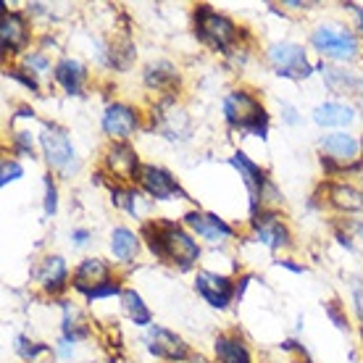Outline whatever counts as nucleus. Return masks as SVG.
Masks as SVG:
<instances>
[{
  "label": "nucleus",
  "mask_w": 363,
  "mask_h": 363,
  "mask_svg": "<svg viewBox=\"0 0 363 363\" xmlns=\"http://www.w3.org/2000/svg\"><path fill=\"white\" fill-rule=\"evenodd\" d=\"M140 237L155 261L177 266L179 272L195 269L203 255V247L184 224H177L172 218H145L140 227Z\"/></svg>",
  "instance_id": "1"
},
{
  "label": "nucleus",
  "mask_w": 363,
  "mask_h": 363,
  "mask_svg": "<svg viewBox=\"0 0 363 363\" xmlns=\"http://www.w3.org/2000/svg\"><path fill=\"white\" fill-rule=\"evenodd\" d=\"M192 29L195 37L213 53L232 55L235 50H245L242 48V27H237L235 21L216 11L208 3H200L192 11Z\"/></svg>",
  "instance_id": "2"
},
{
  "label": "nucleus",
  "mask_w": 363,
  "mask_h": 363,
  "mask_svg": "<svg viewBox=\"0 0 363 363\" xmlns=\"http://www.w3.org/2000/svg\"><path fill=\"white\" fill-rule=\"evenodd\" d=\"M224 121L235 132H242L247 137H258V140H269V129H272V116L261 100L255 98L250 90L237 87L224 98Z\"/></svg>",
  "instance_id": "3"
},
{
  "label": "nucleus",
  "mask_w": 363,
  "mask_h": 363,
  "mask_svg": "<svg viewBox=\"0 0 363 363\" xmlns=\"http://www.w3.org/2000/svg\"><path fill=\"white\" fill-rule=\"evenodd\" d=\"M311 48L321 58H329L335 64H353L361 55V40L353 29L342 24H318L311 32Z\"/></svg>",
  "instance_id": "4"
},
{
  "label": "nucleus",
  "mask_w": 363,
  "mask_h": 363,
  "mask_svg": "<svg viewBox=\"0 0 363 363\" xmlns=\"http://www.w3.org/2000/svg\"><path fill=\"white\" fill-rule=\"evenodd\" d=\"M37 140H40V150L45 155V164L53 172L64 174V177H72L77 172V150H74L69 132L61 124L45 121L43 129H40V135H37Z\"/></svg>",
  "instance_id": "5"
},
{
  "label": "nucleus",
  "mask_w": 363,
  "mask_h": 363,
  "mask_svg": "<svg viewBox=\"0 0 363 363\" xmlns=\"http://www.w3.org/2000/svg\"><path fill=\"white\" fill-rule=\"evenodd\" d=\"M266 61L274 69L277 77H284V79H308L311 74L316 72V64H311L308 50L298 43H274L266 50Z\"/></svg>",
  "instance_id": "6"
},
{
  "label": "nucleus",
  "mask_w": 363,
  "mask_h": 363,
  "mask_svg": "<svg viewBox=\"0 0 363 363\" xmlns=\"http://www.w3.org/2000/svg\"><path fill=\"white\" fill-rule=\"evenodd\" d=\"M100 172L106 174L113 184H137L143 161L132 143H108L100 158Z\"/></svg>",
  "instance_id": "7"
},
{
  "label": "nucleus",
  "mask_w": 363,
  "mask_h": 363,
  "mask_svg": "<svg viewBox=\"0 0 363 363\" xmlns=\"http://www.w3.org/2000/svg\"><path fill=\"white\" fill-rule=\"evenodd\" d=\"M247 224H250V240L258 242V245L269 247L274 253L292 247V232L284 224V216H281L279 211L258 208L250 213Z\"/></svg>",
  "instance_id": "8"
},
{
  "label": "nucleus",
  "mask_w": 363,
  "mask_h": 363,
  "mask_svg": "<svg viewBox=\"0 0 363 363\" xmlns=\"http://www.w3.org/2000/svg\"><path fill=\"white\" fill-rule=\"evenodd\" d=\"M318 150H321V158L335 161L342 174L363 172L361 140L355 135H350V132H329V135H321L318 137Z\"/></svg>",
  "instance_id": "9"
},
{
  "label": "nucleus",
  "mask_w": 363,
  "mask_h": 363,
  "mask_svg": "<svg viewBox=\"0 0 363 363\" xmlns=\"http://www.w3.org/2000/svg\"><path fill=\"white\" fill-rule=\"evenodd\" d=\"M143 127V113L121 100H113L106 106L103 118H100V129L108 137L111 143H129V137Z\"/></svg>",
  "instance_id": "10"
},
{
  "label": "nucleus",
  "mask_w": 363,
  "mask_h": 363,
  "mask_svg": "<svg viewBox=\"0 0 363 363\" xmlns=\"http://www.w3.org/2000/svg\"><path fill=\"white\" fill-rule=\"evenodd\" d=\"M137 187H140L143 195H147V198L153 200H190V195L184 192L179 179L169 169L155 164H143Z\"/></svg>",
  "instance_id": "11"
},
{
  "label": "nucleus",
  "mask_w": 363,
  "mask_h": 363,
  "mask_svg": "<svg viewBox=\"0 0 363 363\" xmlns=\"http://www.w3.org/2000/svg\"><path fill=\"white\" fill-rule=\"evenodd\" d=\"M32 43V24L21 11H11L9 6H3V16H0V48L3 55H24L29 53L27 48Z\"/></svg>",
  "instance_id": "12"
},
{
  "label": "nucleus",
  "mask_w": 363,
  "mask_h": 363,
  "mask_svg": "<svg viewBox=\"0 0 363 363\" xmlns=\"http://www.w3.org/2000/svg\"><path fill=\"white\" fill-rule=\"evenodd\" d=\"M195 292L208 303L211 308L227 311L232 306V300H237V281L227 274L200 269L195 274Z\"/></svg>",
  "instance_id": "13"
},
{
  "label": "nucleus",
  "mask_w": 363,
  "mask_h": 363,
  "mask_svg": "<svg viewBox=\"0 0 363 363\" xmlns=\"http://www.w3.org/2000/svg\"><path fill=\"white\" fill-rule=\"evenodd\" d=\"M182 224L190 229L195 237L206 240L211 245H221V242H229V240L237 237V229L232 227L229 221H224V218L216 216V213H208V211H200V208L187 211Z\"/></svg>",
  "instance_id": "14"
},
{
  "label": "nucleus",
  "mask_w": 363,
  "mask_h": 363,
  "mask_svg": "<svg viewBox=\"0 0 363 363\" xmlns=\"http://www.w3.org/2000/svg\"><path fill=\"white\" fill-rule=\"evenodd\" d=\"M145 345L155 358L169 363H190V358L195 355L192 347L177 332L166 327H155V324L145 332Z\"/></svg>",
  "instance_id": "15"
},
{
  "label": "nucleus",
  "mask_w": 363,
  "mask_h": 363,
  "mask_svg": "<svg viewBox=\"0 0 363 363\" xmlns=\"http://www.w3.org/2000/svg\"><path fill=\"white\" fill-rule=\"evenodd\" d=\"M35 277L37 287L50 295V298H58V295H64L69 290V284H72V274H69V264H66L64 255H45L40 264L35 266Z\"/></svg>",
  "instance_id": "16"
},
{
  "label": "nucleus",
  "mask_w": 363,
  "mask_h": 363,
  "mask_svg": "<svg viewBox=\"0 0 363 363\" xmlns=\"http://www.w3.org/2000/svg\"><path fill=\"white\" fill-rule=\"evenodd\" d=\"M321 192H324L321 203H327L332 211L345 213V216H363V187L361 184L329 179L327 184L321 187Z\"/></svg>",
  "instance_id": "17"
},
{
  "label": "nucleus",
  "mask_w": 363,
  "mask_h": 363,
  "mask_svg": "<svg viewBox=\"0 0 363 363\" xmlns=\"http://www.w3.org/2000/svg\"><path fill=\"white\" fill-rule=\"evenodd\" d=\"M143 84L150 92H158L161 100H177L182 90V72L172 61H150L143 69Z\"/></svg>",
  "instance_id": "18"
},
{
  "label": "nucleus",
  "mask_w": 363,
  "mask_h": 363,
  "mask_svg": "<svg viewBox=\"0 0 363 363\" xmlns=\"http://www.w3.org/2000/svg\"><path fill=\"white\" fill-rule=\"evenodd\" d=\"M229 164L235 166L237 172H240V177H242V182H245L247 195H250V213H253V211L261 208L264 190L269 187V182H272V179H269V174L255 164L250 155L242 153V150H235V153L229 155Z\"/></svg>",
  "instance_id": "19"
},
{
  "label": "nucleus",
  "mask_w": 363,
  "mask_h": 363,
  "mask_svg": "<svg viewBox=\"0 0 363 363\" xmlns=\"http://www.w3.org/2000/svg\"><path fill=\"white\" fill-rule=\"evenodd\" d=\"M311 118L321 129H340L342 132V127H350L355 121V108L345 100H324L313 108Z\"/></svg>",
  "instance_id": "20"
},
{
  "label": "nucleus",
  "mask_w": 363,
  "mask_h": 363,
  "mask_svg": "<svg viewBox=\"0 0 363 363\" xmlns=\"http://www.w3.org/2000/svg\"><path fill=\"white\" fill-rule=\"evenodd\" d=\"M53 79L66 95L79 98L84 92L87 79H90V72H87V66L79 64L77 58H61V61H55V66H53Z\"/></svg>",
  "instance_id": "21"
},
{
  "label": "nucleus",
  "mask_w": 363,
  "mask_h": 363,
  "mask_svg": "<svg viewBox=\"0 0 363 363\" xmlns=\"http://www.w3.org/2000/svg\"><path fill=\"white\" fill-rule=\"evenodd\" d=\"M111 277H113V266L108 261H103V258H82L72 272V287L82 295V292H87L90 287L100 284V281L111 279Z\"/></svg>",
  "instance_id": "22"
},
{
  "label": "nucleus",
  "mask_w": 363,
  "mask_h": 363,
  "mask_svg": "<svg viewBox=\"0 0 363 363\" xmlns=\"http://www.w3.org/2000/svg\"><path fill=\"white\" fill-rule=\"evenodd\" d=\"M213 353L218 363H253L250 347L237 332H221L213 340Z\"/></svg>",
  "instance_id": "23"
},
{
  "label": "nucleus",
  "mask_w": 363,
  "mask_h": 363,
  "mask_svg": "<svg viewBox=\"0 0 363 363\" xmlns=\"http://www.w3.org/2000/svg\"><path fill=\"white\" fill-rule=\"evenodd\" d=\"M108 247L118 264H132L137 255H140L143 237H140V232H135V229H129V227H113Z\"/></svg>",
  "instance_id": "24"
},
{
  "label": "nucleus",
  "mask_w": 363,
  "mask_h": 363,
  "mask_svg": "<svg viewBox=\"0 0 363 363\" xmlns=\"http://www.w3.org/2000/svg\"><path fill=\"white\" fill-rule=\"evenodd\" d=\"M61 308H64V318H61V337L69 340V342H74V345H77V342H82V340H87L90 332H92L87 316H84L77 306H72L69 300L61 303Z\"/></svg>",
  "instance_id": "25"
},
{
  "label": "nucleus",
  "mask_w": 363,
  "mask_h": 363,
  "mask_svg": "<svg viewBox=\"0 0 363 363\" xmlns=\"http://www.w3.org/2000/svg\"><path fill=\"white\" fill-rule=\"evenodd\" d=\"M121 308H124V313H127L129 321L135 327H143V329L153 327V311L147 308V303L137 290H129V287L124 290V295H121Z\"/></svg>",
  "instance_id": "26"
},
{
  "label": "nucleus",
  "mask_w": 363,
  "mask_h": 363,
  "mask_svg": "<svg viewBox=\"0 0 363 363\" xmlns=\"http://www.w3.org/2000/svg\"><path fill=\"white\" fill-rule=\"evenodd\" d=\"M103 58H106V64L111 69H116V72H127L132 61H135V43L129 40L127 35L121 37V40H113L106 50H103Z\"/></svg>",
  "instance_id": "27"
},
{
  "label": "nucleus",
  "mask_w": 363,
  "mask_h": 363,
  "mask_svg": "<svg viewBox=\"0 0 363 363\" xmlns=\"http://www.w3.org/2000/svg\"><path fill=\"white\" fill-rule=\"evenodd\" d=\"M108 190H111V203H113L118 211H124V213L137 218L140 187H135V184H113V182H108Z\"/></svg>",
  "instance_id": "28"
},
{
  "label": "nucleus",
  "mask_w": 363,
  "mask_h": 363,
  "mask_svg": "<svg viewBox=\"0 0 363 363\" xmlns=\"http://www.w3.org/2000/svg\"><path fill=\"white\" fill-rule=\"evenodd\" d=\"M124 284H121V279L118 277H111V279L100 281V284H95V287H90L87 292H82V298L87 300V303H92V300H106V298H121L124 295Z\"/></svg>",
  "instance_id": "29"
},
{
  "label": "nucleus",
  "mask_w": 363,
  "mask_h": 363,
  "mask_svg": "<svg viewBox=\"0 0 363 363\" xmlns=\"http://www.w3.org/2000/svg\"><path fill=\"white\" fill-rule=\"evenodd\" d=\"M21 66H24L32 77H37V79L50 74V58H48V53L43 48H35V50H29V53L21 55Z\"/></svg>",
  "instance_id": "30"
},
{
  "label": "nucleus",
  "mask_w": 363,
  "mask_h": 363,
  "mask_svg": "<svg viewBox=\"0 0 363 363\" xmlns=\"http://www.w3.org/2000/svg\"><path fill=\"white\" fill-rule=\"evenodd\" d=\"M45 353H50V345H45V342H35V340H29L24 335L16 337V355L24 363H35L40 355Z\"/></svg>",
  "instance_id": "31"
},
{
  "label": "nucleus",
  "mask_w": 363,
  "mask_h": 363,
  "mask_svg": "<svg viewBox=\"0 0 363 363\" xmlns=\"http://www.w3.org/2000/svg\"><path fill=\"white\" fill-rule=\"evenodd\" d=\"M11 153L18 155V158H32V155H35V143H32V135H29V132H24V129L11 132Z\"/></svg>",
  "instance_id": "32"
},
{
  "label": "nucleus",
  "mask_w": 363,
  "mask_h": 363,
  "mask_svg": "<svg viewBox=\"0 0 363 363\" xmlns=\"http://www.w3.org/2000/svg\"><path fill=\"white\" fill-rule=\"evenodd\" d=\"M6 77H9V79H13V82H18L24 90L40 95V79H37V77H32L24 66H9V69H6Z\"/></svg>",
  "instance_id": "33"
},
{
  "label": "nucleus",
  "mask_w": 363,
  "mask_h": 363,
  "mask_svg": "<svg viewBox=\"0 0 363 363\" xmlns=\"http://www.w3.org/2000/svg\"><path fill=\"white\" fill-rule=\"evenodd\" d=\"M43 184H45V200H43V211H45V216H55V211H58V184H55V177L50 172L43 177Z\"/></svg>",
  "instance_id": "34"
},
{
  "label": "nucleus",
  "mask_w": 363,
  "mask_h": 363,
  "mask_svg": "<svg viewBox=\"0 0 363 363\" xmlns=\"http://www.w3.org/2000/svg\"><path fill=\"white\" fill-rule=\"evenodd\" d=\"M24 177V166L18 164L16 158H3V164H0V184L3 187H9L11 182H16V179H21Z\"/></svg>",
  "instance_id": "35"
},
{
  "label": "nucleus",
  "mask_w": 363,
  "mask_h": 363,
  "mask_svg": "<svg viewBox=\"0 0 363 363\" xmlns=\"http://www.w3.org/2000/svg\"><path fill=\"white\" fill-rule=\"evenodd\" d=\"M324 311H327V316L332 318V324H335L340 332H347V316H345V308H342V303L340 300H329V303H324Z\"/></svg>",
  "instance_id": "36"
},
{
  "label": "nucleus",
  "mask_w": 363,
  "mask_h": 363,
  "mask_svg": "<svg viewBox=\"0 0 363 363\" xmlns=\"http://www.w3.org/2000/svg\"><path fill=\"white\" fill-rule=\"evenodd\" d=\"M281 118H284V124H290V127H298L300 121H303V116L298 113V108L290 106V103H281Z\"/></svg>",
  "instance_id": "37"
},
{
  "label": "nucleus",
  "mask_w": 363,
  "mask_h": 363,
  "mask_svg": "<svg viewBox=\"0 0 363 363\" xmlns=\"http://www.w3.org/2000/svg\"><path fill=\"white\" fill-rule=\"evenodd\" d=\"M342 9L355 18V29H358V35L363 37V9L358 3H342Z\"/></svg>",
  "instance_id": "38"
},
{
  "label": "nucleus",
  "mask_w": 363,
  "mask_h": 363,
  "mask_svg": "<svg viewBox=\"0 0 363 363\" xmlns=\"http://www.w3.org/2000/svg\"><path fill=\"white\" fill-rule=\"evenodd\" d=\"M353 311L363 324V284H353Z\"/></svg>",
  "instance_id": "39"
},
{
  "label": "nucleus",
  "mask_w": 363,
  "mask_h": 363,
  "mask_svg": "<svg viewBox=\"0 0 363 363\" xmlns=\"http://www.w3.org/2000/svg\"><path fill=\"white\" fill-rule=\"evenodd\" d=\"M72 240H74V245H77V247H84L92 240V232H90V229H74Z\"/></svg>",
  "instance_id": "40"
},
{
  "label": "nucleus",
  "mask_w": 363,
  "mask_h": 363,
  "mask_svg": "<svg viewBox=\"0 0 363 363\" xmlns=\"http://www.w3.org/2000/svg\"><path fill=\"white\" fill-rule=\"evenodd\" d=\"M58 355H61L64 361H72L74 358V342H69V340L61 337V342H58Z\"/></svg>",
  "instance_id": "41"
},
{
  "label": "nucleus",
  "mask_w": 363,
  "mask_h": 363,
  "mask_svg": "<svg viewBox=\"0 0 363 363\" xmlns=\"http://www.w3.org/2000/svg\"><path fill=\"white\" fill-rule=\"evenodd\" d=\"M277 266H281V269H290V272H295V274H306V266L292 264V258H279V261H277Z\"/></svg>",
  "instance_id": "42"
},
{
  "label": "nucleus",
  "mask_w": 363,
  "mask_h": 363,
  "mask_svg": "<svg viewBox=\"0 0 363 363\" xmlns=\"http://www.w3.org/2000/svg\"><path fill=\"white\" fill-rule=\"evenodd\" d=\"M250 279H253L250 274H245V277H240V279H237V300L245 295V287H247V281H250Z\"/></svg>",
  "instance_id": "43"
},
{
  "label": "nucleus",
  "mask_w": 363,
  "mask_h": 363,
  "mask_svg": "<svg viewBox=\"0 0 363 363\" xmlns=\"http://www.w3.org/2000/svg\"><path fill=\"white\" fill-rule=\"evenodd\" d=\"M284 6H287V9H295V11H303V9H311L313 3H298V0H287Z\"/></svg>",
  "instance_id": "44"
},
{
  "label": "nucleus",
  "mask_w": 363,
  "mask_h": 363,
  "mask_svg": "<svg viewBox=\"0 0 363 363\" xmlns=\"http://www.w3.org/2000/svg\"><path fill=\"white\" fill-rule=\"evenodd\" d=\"M298 363H311V361H308V358H300V361H298Z\"/></svg>",
  "instance_id": "45"
},
{
  "label": "nucleus",
  "mask_w": 363,
  "mask_h": 363,
  "mask_svg": "<svg viewBox=\"0 0 363 363\" xmlns=\"http://www.w3.org/2000/svg\"><path fill=\"white\" fill-rule=\"evenodd\" d=\"M361 161H363V137H361Z\"/></svg>",
  "instance_id": "46"
},
{
  "label": "nucleus",
  "mask_w": 363,
  "mask_h": 363,
  "mask_svg": "<svg viewBox=\"0 0 363 363\" xmlns=\"http://www.w3.org/2000/svg\"><path fill=\"white\" fill-rule=\"evenodd\" d=\"M358 179H361V187H363V172H361V174H358Z\"/></svg>",
  "instance_id": "47"
}]
</instances>
